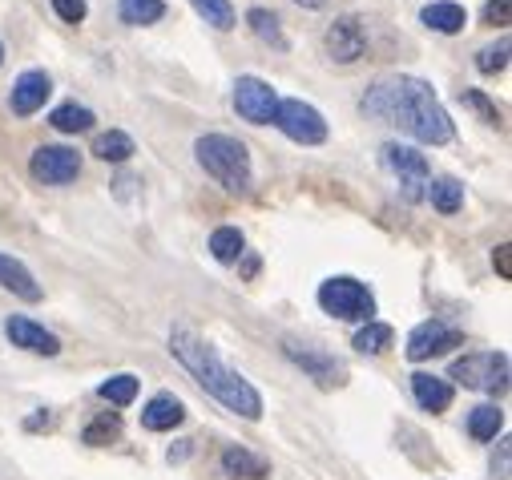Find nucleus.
Wrapping results in <instances>:
<instances>
[{"instance_id":"obj_1","label":"nucleus","mask_w":512,"mask_h":480,"mask_svg":"<svg viewBox=\"0 0 512 480\" xmlns=\"http://www.w3.org/2000/svg\"><path fill=\"white\" fill-rule=\"evenodd\" d=\"M363 113L379 117V122H396L400 130H408L416 142L424 146H448L456 138L452 117L440 105V97L432 93L428 81L420 77H379L367 93H363Z\"/></svg>"},{"instance_id":"obj_2","label":"nucleus","mask_w":512,"mask_h":480,"mask_svg":"<svg viewBox=\"0 0 512 480\" xmlns=\"http://www.w3.org/2000/svg\"><path fill=\"white\" fill-rule=\"evenodd\" d=\"M170 351L178 355V364H182L222 408H230V412L242 416V420H259V416H263V396L254 392V384H250L246 376H238L234 368H226L222 359H218V351H214L198 331L174 327V331H170Z\"/></svg>"},{"instance_id":"obj_3","label":"nucleus","mask_w":512,"mask_h":480,"mask_svg":"<svg viewBox=\"0 0 512 480\" xmlns=\"http://www.w3.org/2000/svg\"><path fill=\"white\" fill-rule=\"evenodd\" d=\"M194 154H198V166L222 190H230V194H246L250 190L254 170H250V154H246V146L238 138H230V134H202L194 142Z\"/></svg>"},{"instance_id":"obj_4","label":"nucleus","mask_w":512,"mask_h":480,"mask_svg":"<svg viewBox=\"0 0 512 480\" xmlns=\"http://www.w3.org/2000/svg\"><path fill=\"white\" fill-rule=\"evenodd\" d=\"M319 307H323L327 315H335V319L371 323V315H375V295H371L359 279L335 275V279H327V283L319 287Z\"/></svg>"},{"instance_id":"obj_5","label":"nucleus","mask_w":512,"mask_h":480,"mask_svg":"<svg viewBox=\"0 0 512 480\" xmlns=\"http://www.w3.org/2000/svg\"><path fill=\"white\" fill-rule=\"evenodd\" d=\"M456 384L472 388V392H504L508 388V355L504 351H472V355H460L452 359V372H448Z\"/></svg>"},{"instance_id":"obj_6","label":"nucleus","mask_w":512,"mask_h":480,"mask_svg":"<svg viewBox=\"0 0 512 480\" xmlns=\"http://www.w3.org/2000/svg\"><path fill=\"white\" fill-rule=\"evenodd\" d=\"M275 126H279L291 142H299V146H319V142H327V122H323V113H319L315 105L299 101V97L279 101V109H275Z\"/></svg>"},{"instance_id":"obj_7","label":"nucleus","mask_w":512,"mask_h":480,"mask_svg":"<svg viewBox=\"0 0 512 480\" xmlns=\"http://www.w3.org/2000/svg\"><path fill=\"white\" fill-rule=\"evenodd\" d=\"M234 109H238V117H246L250 126H271L275 109H279V93H275L271 81L246 73V77L234 81Z\"/></svg>"},{"instance_id":"obj_8","label":"nucleus","mask_w":512,"mask_h":480,"mask_svg":"<svg viewBox=\"0 0 512 480\" xmlns=\"http://www.w3.org/2000/svg\"><path fill=\"white\" fill-rule=\"evenodd\" d=\"M379 154H383V166H388V170L400 178V186H404V198H408V202L424 198V186H428L432 170H428V158H424L420 150L400 146V142H388Z\"/></svg>"},{"instance_id":"obj_9","label":"nucleus","mask_w":512,"mask_h":480,"mask_svg":"<svg viewBox=\"0 0 512 480\" xmlns=\"http://www.w3.org/2000/svg\"><path fill=\"white\" fill-rule=\"evenodd\" d=\"M460 343H464V331H456V327H448V323H440V319H428V323L412 327L404 351H408L412 364H424V359L444 355V351H452V347H460Z\"/></svg>"},{"instance_id":"obj_10","label":"nucleus","mask_w":512,"mask_h":480,"mask_svg":"<svg viewBox=\"0 0 512 480\" xmlns=\"http://www.w3.org/2000/svg\"><path fill=\"white\" fill-rule=\"evenodd\" d=\"M283 351H287V359L291 364H299L319 388H339L343 380H347V372H343V364L335 355H327V351H319V347H303V343H295V339H287L283 343Z\"/></svg>"},{"instance_id":"obj_11","label":"nucleus","mask_w":512,"mask_h":480,"mask_svg":"<svg viewBox=\"0 0 512 480\" xmlns=\"http://www.w3.org/2000/svg\"><path fill=\"white\" fill-rule=\"evenodd\" d=\"M323 49L335 65H355L363 53H367V25L359 17H339L327 37H323Z\"/></svg>"},{"instance_id":"obj_12","label":"nucleus","mask_w":512,"mask_h":480,"mask_svg":"<svg viewBox=\"0 0 512 480\" xmlns=\"http://www.w3.org/2000/svg\"><path fill=\"white\" fill-rule=\"evenodd\" d=\"M33 178L45 182V186H69L77 174H81V154L69 150V146H41L29 162Z\"/></svg>"},{"instance_id":"obj_13","label":"nucleus","mask_w":512,"mask_h":480,"mask_svg":"<svg viewBox=\"0 0 512 480\" xmlns=\"http://www.w3.org/2000/svg\"><path fill=\"white\" fill-rule=\"evenodd\" d=\"M49 93H53V81H49V73H41V69H29V73H21V77L13 81V93H9V109H13L17 117H29V113H37V109L49 101Z\"/></svg>"},{"instance_id":"obj_14","label":"nucleus","mask_w":512,"mask_h":480,"mask_svg":"<svg viewBox=\"0 0 512 480\" xmlns=\"http://www.w3.org/2000/svg\"><path fill=\"white\" fill-rule=\"evenodd\" d=\"M5 335H9L17 347L33 351V355H57V351H61V339H57L53 331H45L41 323L25 319V315H13V319L5 323Z\"/></svg>"},{"instance_id":"obj_15","label":"nucleus","mask_w":512,"mask_h":480,"mask_svg":"<svg viewBox=\"0 0 512 480\" xmlns=\"http://www.w3.org/2000/svg\"><path fill=\"white\" fill-rule=\"evenodd\" d=\"M182 420H186V404H182L178 396H170V392L154 396V400L142 408V428H146V432H170V428H178Z\"/></svg>"},{"instance_id":"obj_16","label":"nucleus","mask_w":512,"mask_h":480,"mask_svg":"<svg viewBox=\"0 0 512 480\" xmlns=\"http://www.w3.org/2000/svg\"><path fill=\"white\" fill-rule=\"evenodd\" d=\"M0 287L13 291L25 303H41V287H37L33 271L21 259H13V255H0Z\"/></svg>"},{"instance_id":"obj_17","label":"nucleus","mask_w":512,"mask_h":480,"mask_svg":"<svg viewBox=\"0 0 512 480\" xmlns=\"http://www.w3.org/2000/svg\"><path fill=\"white\" fill-rule=\"evenodd\" d=\"M412 396L424 412H448L452 408V384L432 376V372H416L412 376Z\"/></svg>"},{"instance_id":"obj_18","label":"nucleus","mask_w":512,"mask_h":480,"mask_svg":"<svg viewBox=\"0 0 512 480\" xmlns=\"http://www.w3.org/2000/svg\"><path fill=\"white\" fill-rule=\"evenodd\" d=\"M218 464H222V472L234 476V480H263V476L271 472V464H267L263 456H254V452H246V448H238V444H230Z\"/></svg>"},{"instance_id":"obj_19","label":"nucleus","mask_w":512,"mask_h":480,"mask_svg":"<svg viewBox=\"0 0 512 480\" xmlns=\"http://www.w3.org/2000/svg\"><path fill=\"white\" fill-rule=\"evenodd\" d=\"M420 21H424L432 33H448V37H452V33H460V29L468 25V13H464L460 5H452V0H436V5L424 9Z\"/></svg>"},{"instance_id":"obj_20","label":"nucleus","mask_w":512,"mask_h":480,"mask_svg":"<svg viewBox=\"0 0 512 480\" xmlns=\"http://www.w3.org/2000/svg\"><path fill=\"white\" fill-rule=\"evenodd\" d=\"M242 251H246V238H242L238 226H218V230L210 234V255H214L222 267H234V263L242 259Z\"/></svg>"},{"instance_id":"obj_21","label":"nucleus","mask_w":512,"mask_h":480,"mask_svg":"<svg viewBox=\"0 0 512 480\" xmlns=\"http://www.w3.org/2000/svg\"><path fill=\"white\" fill-rule=\"evenodd\" d=\"M93 122H97L93 109H85V105H77V101H65V105H57V109L49 113V126L61 130V134H85Z\"/></svg>"},{"instance_id":"obj_22","label":"nucleus","mask_w":512,"mask_h":480,"mask_svg":"<svg viewBox=\"0 0 512 480\" xmlns=\"http://www.w3.org/2000/svg\"><path fill=\"white\" fill-rule=\"evenodd\" d=\"M117 17L125 25H134V29L154 25V21L166 17V0H117Z\"/></svg>"},{"instance_id":"obj_23","label":"nucleus","mask_w":512,"mask_h":480,"mask_svg":"<svg viewBox=\"0 0 512 480\" xmlns=\"http://www.w3.org/2000/svg\"><path fill=\"white\" fill-rule=\"evenodd\" d=\"M246 25L254 29V37H259L263 45H271V49H287V33H283V25H279V17L271 13V9H250L246 13Z\"/></svg>"},{"instance_id":"obj_24","label":"nucleus","mask_w":512,"mask_h":480,"mask_svg":"<svg viewBox=\"0 0 512 480\" xmlns=\"http://www.w3.org/2000/svg\"><path fill=\"white\" fill-rule=\"evenodd\" d=\"M93 154H97L101 162H130V158L138 154V146H134L130 134L109 130V134H97V138H93Z\"/></svg>"},{"instance_id":"obj_25","label":"nucleus","mask_w":512,"mask_h":480,"mask_svg":"<svg viewBox=\"0 0 512 480\" xmlns=\"http://www.w3.org/2000/svg\"><path fill=\"white\" fill-rule=\"evenodd\" d=\"M392 339H396V331L388 327V323H363L359 331H355V339H351V347L359 351V355H383L392 347Z\"/></svg>"},{"instance_id":"obj_26","label":"nucleus","mask_w":512,"mask_h":480,"mask_svg":"<svg viewBox=\"0 0 512 480\" xmlns=\"http://www.w3.org/2000/svg\"><path fill=\"white\" fill-rule=\"evenodd\" d=\"M428 202L440 210V214H456L464 206V186L456 178H428Z\"/></svg>"},{"instance_id":"obj_27","label":"nucleus","mask_w":512,"mask_h":480,"mask_svg":"<svg viewBox=\"0 0 512 480\" xmlns=\"http://www.w3.org/2000/svg\"><path fill=\"white\" fill-rule=\"evenodd\" d=\"M504 428V412L496 404H480L468 412V432L472 440H496V432Z\"/></svg>"},{"instance_id":"obj_28","label":"nucleus","mask_w":512,"mask_h":480,"mask_svg":"<svg viewBox=\"0 0 512 480\" xmlns=\"http://www.w3.org/2000/svg\"><path fill=\"white\" fill-rule=\"evenodd\" d=\"M97 396L101 400H109V404H117V408H125V404H134L138 400V376H113V380H105L101 388H97Z\"/></svg>"},{"instance_id":"obj_29","label":"nucleus","mask_w":512,"mask_h":480,"mask_svg":"<svg viewBox=\"0 0 512 480\" xmlns=\"http://www.w3.org/2000/svg\"><path fill=\"white\" fill-rule=\"evenodd\" d=\"M190 5L198 9V17H202L206 25L222 29V33L238 25V17H234V9H230V0H190Z\"/></svg>"},{"instance_id":"obj_30","label":"nucleus","mask_w":512,"mask_h":480,"mask_svg":"<svg viewBox=\"0 0 512 480\" xmlns=\"http://www.w3.org/2000/svg\"><path fill=\"white\" fill-rule=\"evenodd\" d=\"M508 53H512V41H508V37H500L496 45H484V49L476 53V69H480L484 77H492V73H504V65H508Z\"/></svg>"},{"instance_id":"obj_31","label":"nucleus","mask_w":512,"mask_h":480,"mask_svg":"<svg viewBox=\"0 0 512 480\" xmlns=\"http://www.w3.org/2000/svg\"><path fill=\"white\" fill-rule=\"evenodd\" d=\"M117 436H121V420H117V416H109V412H105V416H97L93 424H85V432H81V440H85V444H93V448H105V444H113Z\"/></svg>"},{"instance_id":"obj_32","label":"nucleus","mask_w":512,"mask_h":480,"mask_svg":"<svg viewBox=\"0 0 512 480\" xmlns=\"http://www.w3.org/2000/svg\"><path fill=\"white\" fill-rule=\"evenodd\" d=\"M460 105H468L480 122H488V126H500V109L480 93V89H460Z\"/></svg>"},{"instance_id":"obj_33","label":"nucleus","mask_w":512,"mask_h":480,"mask_svg":"<svg viewBox=\"0 0 512 480\" xmlns=\"http://www.w3.org/2000/svg\"><path fill=\"white\" fill-rule=\"evenodd\" d=\"M53 13L61 21H69V25H81L89 17V5H85V0H53Z\"/></svg>"},{"instance_id":"obj_34","label":"nucleus","mask_w":512,"mask_h":480,"mask_svg":"<svg viewBox=\"0 0 512 480\" xmlns=\"http://www.w3.org/2000/svg\"><path fill=\"white\" fill-rule=\"evenodd\" d=\"M512 17V0H488L484 5V25H508Z\"/></svg>"},{"instance_id":"obj_35","label":"nucleus","mask_w":512,"mask_h":480,"mask_svg":"<svg viewBox=\"0 0 512 480\" xmlns=\"http://www.w3.org/2000/svg\"><path fill=\"white\" fill-rule=\"evenodd\" d=\"M492 267L500 271V279H512V247H508V243H500V247L492 251Z\"/></svg>"},{"instance_id":"obj_36","label":"nucleus","mask_w":512,"mask_h":480,"mask_svg":"<svg viewBox=\"0 0 512 480\" xmlns=\"http://www.w3.org/2000/svg\"><path fill=\"white\" fill-rule=\"evenodd\" d=\"M295 5H299V9H323L327 0H295Z\"/></svg>"},{"instance_id":"obj_37","label":"nucleus","mask_w":512,"mask_h":480,"mask_svg":"<svg viewBox=\"0 0 512 480\" xmlns=\"http://www.w3.org/2000/svg\"><path fill=\"white\" fill-rule=\"evenodd\" d=\"M0 61H5V49H0Z\"/></svg>"}]
</instances>
